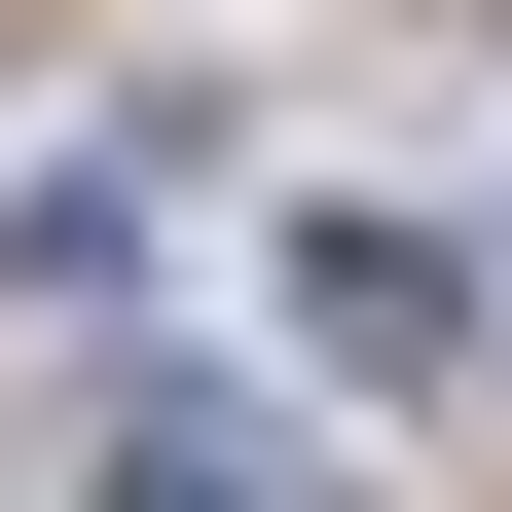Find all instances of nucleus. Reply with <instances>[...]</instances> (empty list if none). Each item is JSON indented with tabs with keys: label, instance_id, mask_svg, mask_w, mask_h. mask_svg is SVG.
Wrapping results in <instances>:
<instances>
[{
	"label": "nucleus",
	"instance_id": "obj_1",
	"mask_svg": "<svg viewBox=\"0 0 512 512\" xmlns=\"http://www.w3.org/2000/svg\"><path fill=\"white\" fill-rule=\"evenodd\" d=\"M110 512H330V476H293V439H220V403H147V439H110Z\"/></svg>",
	"mask_w": 512,
	"mask_h": 512
}]
</instances>
